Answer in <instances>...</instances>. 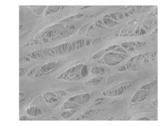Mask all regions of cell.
Segmentation results:
<instances>
[{"mask_svg": "<svg viewBox=\"0 0 168 126\" xmlns=\"http://www.w3.org/2000/svg\"><path fill=\"white\" fill-rule=\"evenodd\" d=\"M133 84V82L132 81L119 83L107 90L104 92V95L109 96H115L120 95L122 94L127 89L130 88Z\"/></svg>", "mask_w": 168, "mask_h": 126, "instance_id": "1", "label": "cell"}, {"mask_svg": "<svg viewBox=\"0 0 168 126\" xmlns=\"http://www.w3.org/2000/svg\"><path fill=\"white\" fill-rule=\"evenodd\" d=\"M148 95V92L145 90L138 91L133 96L132 101L133 102L141 101L145 99Z\"/></svg>", "mask_w": 168, "mask_h": 126, "instance_id": "2", "label": "cell"}, {"mask_svg": "<svg viewBox=\"0 0 168 126\" xmlns=\"http://www.w3.org/2000/svg\"><path fill=\"white\" fill-rule=\"evenodd\" d=\"M89 96L88 94L82 95L79 96H77L76 97H74V101L79 103L78 104H82L88 101L89 98Z\"/></svg>", "mask_w": 168, "mask_h": 126, "instance_id": "3", "label": "cell"}, {"mask_svg": "<svg viewBox=\"0 0 168 126\" xmlns=\"http://www.w3.org/2000/svg\"><path fill=\"white\" fill-rule=\"evenodd\" d=\"M27 113L30 115L38 116L41 114V111L38 108H32L27 110Z\"/></svg>", "mask_w": 168, "mask_h": 126, "instance_id": "4", "label": "cell"}]
</instances>
